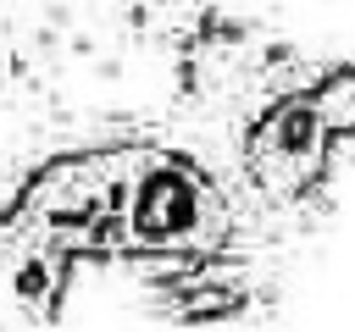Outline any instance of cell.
I'll use <instances>...</instances> for the list:
<instances>
[{
	"mask_svg": "<svg viewBox=\"0 0 355 332\" xmlns=\"http://www.w3.org/2000/svg\"><path fill=\"white\" fill-rule=\"evenodd\" d=\"M327 138H333V127H327L316 94H300V100L272 105V111L255 122V133H250V172H255V183H261L272 199L305 194V188L322 177Z\"/></svg>",
	"mask_w": 355,
	"mask_h": 332,
	"instance_id": "6da1fadb",
	"label": "cell"
}]
</instances>
